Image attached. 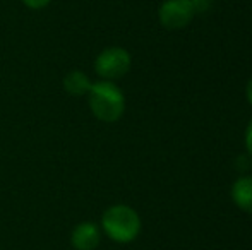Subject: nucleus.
Returning a JSON list of instances; mask_svg holds the SVG:
<instances>
[{"mask_svg": "<svg viewBox=\"0 0 252 250\" xmlns=\"http://www.w3.org/2000/svg\"><path fill=\"white\" fill-rule=\"evenodd\" d=\"M232 199L240 209L252 214V177H242L233 184Z\"/></svg>", "mask_w": 252, "mask_h": 250, "instance_id": "0eeeda50", "label": "nucleus"}, {"mask_svg": "<svg viewBox=\"0 0 252 250\" xmlns=\"http://www.w3.org/2000/svg\"><path fill=\"white\" fill-rule=\"evenodd\" d=\"M246 146H247V151L252 154V120H251V124L247 125V130H246Z\"/></svg>", "mask_w": 252, "mask_h": 250, "instance_id": "9d476101", "label": "nucleus"}, {"mask_svg": "<svg viewBox=\"0 0 252 250\" xmlns=\"http://www.w3.org/2000/svg\"><path fill=\"white\" fill-rule=\"evenodd\" d=\"M63 89H65L67 94H70V96L74 98H83L86 96L88 93H90L91 86H93V83L90 81V77L86 76L84 72H81V70H70V72L65 74V77H63Z\"/></svg>", "mask_w": 252, "mask_h": 250, "instance_id": "423d86ee", "label": "nucleus"}, {"mask_svg": "<svg viewBox=\"0 0 252 250\" xmlns=\"http://www.w3.org/2000/svg\"><path fill=\"white\" fill-rule=\"evenodd\" d=\"M247 98H249V101L252 105V77H251L249 83H247Z\"/></svg>", "mask_w": 252, "mask_h": 250, "instance_id": "9b49d317", "label": "nucleus"}, {"mask_svg": "<svg viewBox=\"0 0 252 250\" xmlns=\"http://www.w3.org/2000/svg\"><path fill=\"white\" fill-rule=\"evenodd\" d=\"M26 7L33 10H40V9H45L52 3V0H21Z\"/></svg>", "mask_w": 252, "mask_h": 250, "instance_id": "6e6552de", "label": "nucleus"}, {"mask_svg": "<svg viewBox=\"0 0 252 250\" xmlns=\"http://www.w3.org/2000/svg\"><path fill=\"white\" fill-rule=\"evenodd\" d=\"M190 3H192L194 10L204 12V10H208V7L211 5V0H190Z\"/></svg>", "mask_w": 252, "mask_h": 250, "instance_id": "1a4fd4ad", "label": "nucleus"}, {"mask_svg": "<svg viewBox=\"0 0 252 250\" xmlns=\"http://www.w3.org/2000/svg\"><path fill=\"white\" fill-rule=\"evenodd\" d=\"M101 228L110 240L117 244H130L141 231V218L132 207L115 204L103 213Z\"/></svg>", "mask_w": 252, "mask_h": 250, "instance_id": "f03ea898", "label": "nucleus"}, {"mask_svg": "<svg viewBox=\"0 0 252 250\" xmlns=\"http://www.w3.org/2000/svg\"><path fill=\"white\" fill-rule=\"evenodd\" d=\"M194 14H196V10H194L190 0H166L159 7L158 16L163 28L170 31H177L186 28L192 21Z\"/></svg>", "mask_w": 252, "mask_h": 250, "instance_id": "20e7f679", "label": "nucleus"}, {"mask_svg": "<svg viewBox=\"0 0 252 250\" xmlns=\"http://www.w3.org/2000/svg\"><path fill=\"white\" fill-rule=\"evenodd\" d=\"M88 103L90 110L98 120L112 124L122 118L126 111V98L117 84L112 81H98L93 83L90 93H88Z\"/></svg>", "mask_w": 252, "mask_h": 250, "instance_id": "f257e3e1", "label": "nucleus"}, {"mask_svg": "<svg viewBox=\"0 0 252 250\" xmlns=\"http://www.w3.org/2000/svg\"><path fill=\"white\" fill-rule=\"evenodd\" d=\"M101 242V233L98 224L93 221H83L76 224L70 233V244L76 250H94Z\"/></svg>", "mask_w": 252, "mask_h": 250, "instance_id": "39448f33", "label": "nucleus"}, {"mask_svg": "<svg viewBox=\"0 0 252 250\" xmlns=\"http://www.w3.org/2000/svg\"><path fill=\"white\" fill-rule=\"evenodd\" d=\"M130 55L126 48L110 47L100 52L94 60V70L105 81H115L124 77L130 70Z\"/></svg>", "mask_w": 252, "mask_h": 250, "instance_id": "7ed1b4c3", "label": "nucleus"}]
</instances>
